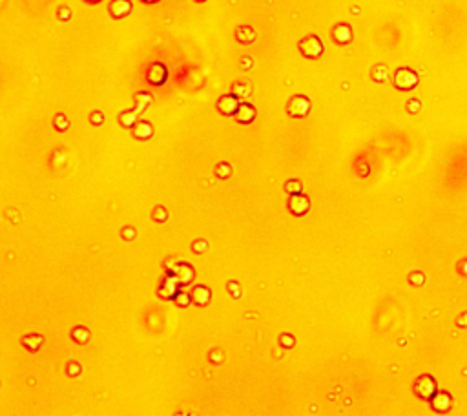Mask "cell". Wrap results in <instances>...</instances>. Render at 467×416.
<instances>
[{
    "label": "cell",
    "instance_id": "484cf974",
    "mask_svg": "<svg viewBox=\"0 0 467 416\" xmlns=\"http://www.w3.org/2000/svg\"><path fill=\"white\" fill-rule=\"evenodd\" d=\"M66 372H68V374H70L71 378H75L77 374H79V372H81V367L77 365L75 361H71L70 365H68V371H66Z\"/></svg>",
    "mask_w": 467,
    "mask_h": 416
},
{
    "label": "cell",
    "instance_id": "ac0fdd59",
    "mask_svg": "<svg viewBox=\"0 0 467 416\" xmlns=\"http://www.w3.org/2000/svg\"><path fill=\"white\" fill-rule=\"evenodd\" d=\"M71 340L75 341V343H79V345H84V343H88V340H90V331L82 325L75 327V329L71 331Z\"/></svg>",
    "mask_w": 467,
    "mask_h": 416
},
{
    "label": "cell",
    "instance_id": "2e32d148",
    "mask_svg": "<svg viewBox=\"0 0 467 416\" xmlns=\"http://www.w3.org/2000/svg\"><path fill=\"white\" fill-rule=\"evenodd\" d=\"M332 37H334V40H336L338 44H347V42H351V39H352V31L347 24H340L334 28Z\"/></svg>",
    "mask_w": 467,
    "mask_h": 416
},
{
    "label": "cell",
    "instance_id": "4dcf8cb0",
    "mask_svg": "<svg viewBox=\"0 0 467 416\" xmlns=\"http://www.w3.org/2000/svg\"><path fill=\"white\" fill-rule=\"evenodd\" d=\"M70 17H71V13L68 8H61V10H59V19L61 20H70Z\"/></svg>",
    "mask_w": 467,
    "mask_h": 416
},
{
    "label": "cell",
    "instance_id": "d6986e66",
    "mask_svg": "<svg viewBox=\"0 0 467 416\" xmlns=\"http://www.w3.org/2000/svg\"><path fill=\"white\" fill-rule=\"evenodd\" d=\"M119 120H121V124H122V126L133 128V124L137 122V110H135V111H124V113H121Z\"/></svg>",
    "mask_w": 467,
    "mask_h": 416
},
{
    "label": "cell",
    "instance_id": "cb8c5ba5",
    "mask_svg": "<svg viewBox=\"0 0 467 416\" xmlns=\"http://www.w3.org/2000/svg\"><path fill=\"white\" fill-rule=\"evenodd\" d=\"M174 301H176V305H177V307H183V309H185V307L190 305L192 296H190V294H186V292L179 291V292L176 294V298H174Z\"/></svg>",
    "mask_w": 467,
    "mask_h": 416
},
{
    "label": "cell",
    "instance_id": "277c9868",
    "mask_svg": "<svg viewBox=\"0 0 467 416\" xmlns=\"http://www.w3.org/2000/svg\"><path fill=\"white\" fill-rule=\"evenodd\" d=\"M418 84V75L409 68H400V70L394 73V86L398 90H412L414 86Z\"/></svg>",
    "mask_w": 467,
    "mask_h": 416
},
{
    "label": "cell",
    "instance_id": "e0dca14e",
    "mask_svg": "<svg viewBox=\"0 0 467 416\" xmlns=\"http://www.w3.org/2000/svg\"><path fill=\"white\" fill-rule=\"evenodd\" d=\"M236 39L239 40L241 44H250V42H254V39H256V31L252 30L250 26H241L236 33Z\"/></svg>",
    "mask_w": 467,
    "mask_h": 416
},
{
    "label": "cell",
    "instance_id": "8992f818",
    "mask_svg": "<svg viewBox=\"0 0 467 416\" xmlns=\"http://www.w3.org/2000/svg\"><path fill=\"white\" fill-rule=\"evenodd\" d=\"M308 208H310V201H308L306 196H303V194H294V196H290V199H288V210H290L294 216H297V217L305 216L306 212H308Z\"/></svg>",
    "mask_w": 467,
    "mask_h": 416
},
{
    "label": "cell",
    "instance_id": "44dd1931",
    "mask_svg": "<svg viewBox=\"0 0 467 416\" xmlns=\"http://www.w3.org/2000/svg\"><path fill=\"white\" fill-rule=\"evenodd\" d=\"M285 190L288 192L290 196H294V194H301V190H303L301 181H297V179L286 181V183H285Z\"/></svg>",
    "mask_w": 467,
    "mask_h": 416
},
{
    "label": "cell",
    "instance_id": "ba28073f",
    "mask_svg": "<svg viewBox=\"0 0 467 416\" xmlns=\"http://www.w3.org/2000/svg\"><path fill=\"white\" fill-rule=\"evenodd\" d=\"M179 283L176 281V278L172 276V274H168V276L163 280L161 287H159V296L163 298V300H174L176 298V294L179 292Z\"/></svg>",
    "mask_w": 467,
    "mask_h": 416
},
{
    "label": "cell",
    "instance_id": "52a82bcc",
    "mask_svg": "<svg viewBox=\"0 0 467 416\" xmlns=\"http://www.w3.org/2000/svg\"><path fill=\"white\" fill-rule=\"evenodd\" d=\"M239 99L236 95H223L221 99L217 100V111L221 115H236L237 108H239Z\"/></svg>",
    "mask_w": 467,
    "mask_h": 416
},
{
    "label": "cell",
    "instance_id": "83f0119b",
    "mask_svg": "<svg viewBox=\"0 0 467 416\" xmlns=\"http://www.w3.org/2000/svg\"><path fill=\"white\" fill-rule=\"evenodd\" d=\"M281 345L285 347V349L292 347V345H294V338L288 336V334H283V336H281Z\"/></svg>",
    "mask_w": 467,
    "mask_h": 416
},
{
    "label": "cell",
    "instance_id": "1f68e13d",
    "mask_svg": "<svg viewBox=\"0 0 467 416\" xmlns=\"http://www.w3.org/2000/svg\"><path fill=\"white\" fill-rule=\"evenodd\" d=\"M418 108H420V102H418V100H411L409 106H407V110H411V111H418Z\"/></svg>",
    "mask_w": 467,
    "mask_h": 416
},
{
    "label": "cell",
    "instance_id": "7402d4cb",
    "mask_svg": "<svg viewBox=\"0 0 467 416\" xmlns=\"http://www.w3.org/2000/svg\"><path fill=\"white\" fill-rule=\"evenodd\" d=\"M151 219L157 221V223H165L168 219V210H166L165 206H155L153 212H151Z\"/></svg>",
    "mask_w": 467,
    "mask_h": 416
},
{
    "label": "cell",
    "instance_id": "3957f363",
    "mask_svg": "<svg viewBox=\"0 0 467 416\" xmlns=\"http://www.w3.org/2000/svg\"><path fill=\"white\" fill-rule=\"evenodd\" d=\"M299 51L306 59H318L323 53V42L316 35H308L299 42Z\"/></svg>",
    "mask_w": 467,
    "mask_h": 416
},
{
    "label": "cell",
    "instance_id": "9a60e30c",
    "mask_svg": "<svg viewBox=\"0 0 467 416\" xmlns=\"http://www.w3.org/2000/svg\"><path fill=\"white\" fill-rule=\"evenodd\" d=\"M21 341H22V345H24L30 352H37L39 349H41L42 341H44V336H42V334H35V332H31V334H26Z\"/></svg>",
    "mask_w": 467,
    "mask_h": 416
},
{
    "label": "cell",
    "instance_id": "d590c367",
    "mask_svg": "<svg viewBox=\"0 0 467 416\" xmlns=\"http://www.w3.org/2000/svg\"><path fill=\"white\" fill-rule=\"evenodd\" d=\"M196 2H206V0H196Z\"/></svg>",
    "mask_w": 467,
    "mask_h": 416
},
{
    "label": "cell",
    "instance_id": "ffe728a7",
    "mask_svg": "<svg viewBox=\"0 0 467 416\" xmlns=\"http://www.w3.org/2000/svg\"><path fill=\"white\" fill-rule=\"evenodd\" d=\"M216 176L219 177V179H228V177L232 176V166L228 165V163H219V165L216 166Z\"/></svg>",
    "mask_w": 467,
    "mask_h": 416
},
{
    "label": "cell",
    "instance_id": "836d02e7",
    "mask_svg": "<svg viewBox=\"0 0 467 416\" xmlns=\"http://www.w3.org/2000/svg\"><path fill=\"white\" fill-rule=\"evenodd\" d=\"M144 4H157V2H161V0H142Z\"/></svg>",
    "mask_w": 467,
    "mask_h": 416
},
{
    "label": "cell",
    "instance_id": "f546056e",
    "mask_svg": "<svg viewBox=\"0 0 467 416\" xmlns=\"http://www.w3.org/2000/svg\"><path fill=\"white\" fill-rule=\"evenodd\" d=\"M122 237H126V239H133V237H135V230H133L131 226H126L124 230H122Z\"/></svg>",
    "mask_w": 467,
    "mask_h": 416
},
{
    "label": "cell",
    "instance_id": "6da1fadb",
    "mask_svg": "<svg viewBox=\"0 0 467 416\" xmlns=\"http://www.w3.org/2000/svg\"><path fill=\"white\" fill-rule=\"evenodd\" d=\"M310 111V100L305 95H294L286 104V113L294 119H301Z\"/></svg>",
    "mask_w": 467,
    "mask_h": 416
},
{
    "label": "cell",
    "instance_id": "f1b7e54d",
    "mask_svg": "<svg viewBox=\"0 0 467 416\" xmlns=\"http://www.w3.org/2000/svg\"><path fill=\"white\" fill-rule=\"evenodd\" d=\"M206 250V241H199V243H194V252L196 254H201V252H205Z\"/></svg>",
    "mask_w": 467,
    "mask_h": 416
},
{
    "label": "cell",
    "instance_id": "4316f807",
    "mask_svg": "<svg viewBox=\"0 0 467 416\" xmlns=\"http://www.w3.org/2000/svg\"><path fill=\"white\" fill-rule=\"evenodd\" d=\"M90 120H91V124H102V120H104V117H102V113L101 111H95V113H91V117H90Z\"/></svg>",
    "mask_w": 467,
    "mask_h": 416
},
{
    "label": "cell",
    "instance_id": "e575fe53",
    "mask_svg": "<svg viewBox=\"0 0 467 416\" xmlns=\"http://www.w3.org/2000/svg\"><path fill=\"white\" fill-rule=\"evenodd\" d=\"M86 2H88V4H99L101 0H86Z\"/></svg>",
    "mask_w": 467,
    "mask_h": 416
},
{
    "label": "cell",
    "instance_id": "603a6c76",
    "mask_svg": "<svg viewBox=\"0 0 467 416\" xmlns=\"http://www.w3.org/2000/svg\"><path fill=\"white\" fill-rule=\"evenodd\" d=\"M372 79L376 80V82H383V80L387 79V66H383V64L374 66V68H372Z\"/></svg>",
    "mask_w": 467,
    "mask_h": 416
},
{
    "label": "cell",
    "instance_id": "7c38bea8",
    "mask_svg": "<svg viewBox=\"0 0 467 416\" xmlns=\"http://www.w3.org/2000/svg\"><path fill=\"white\" fill-rule=\"evenodd\" d=\"M234 117H236V120L239 124H250L252 120L256 119V108L252 104H248V102H241Z\"/></svg>",
    "mask_w": 467,
    "mask_h": 416
},
{
    "label": "cell",
    "instance_id": "5bb4252c",
    "mask_svg": "<svg viewBox=\"0 0 467 416\" xmlns=\"http://www.w3.org/2000/svg\"><path fill=\"white\" fill-rule=\"evenodd\" d=\"M153 135V126L150 124V122H146V120H139V122H135L133 124V137L135 139H150V137Z\"/></svg>",
    "mask_w": 467,
    "mask_h": 416
},
{
    "label": "cell",
    "instance_id": "d4e9b609",
    "mask_svg": "<svg viewBox=\"0 0 467 416\" xmlns=\"http://www.w3.org/2000/svg\"><path fill=\"white\" fill-rule=\"evenodd\" d=\"M53 124H55V128H57L59 131H64L66 128L70 126V120L66 119V117L62 115V113H59V115L55 117V120H53Z\"/></svg>",
    "mask_w": 467,
    "mask_h": 416
},
{
    "label": "cell",
    "instance_id": "d6a6232c",
    "mask_svg": "<svg viewBox=\"0 0 467 416\" xmlns=\"http://www.w3.org/2000/svg\"><path fill=\"white\" fill-rule=\"evenodd\" d=\"M411 281L418 285V283H422V281H423V276H422V274H412V276H411Z\"/></svg>",
    "mask_w": 467,
    "mask_h": 416
},
{
    "label": "cell",
    "instance_id": "8fae6325",
    "mask_svg": "<svg viewBox=\"0 0 467 416\" xmlns=\"http://www.w3.org/2000/svg\"><path fill=\"white\" fill-rule=\"evenodd\" d=\"M166 79H168V70H166V66L159 64V62L150 66V70H148V82H150V84L161 86L166 82Z\"/></svg>",
    "mask_w": 467,
    "mask_h": 416
},
{
    "label": "cell",
    "instance_id": "7a4b0ae2",
    "mask_svg": "<svg viewBox=\"0 0 467 416\" xmlns=\"http://www.w3.org/2000/svg\"><path fill=\"white\" fill-rule=\"evenodd\" d=\"M436 391H438L436 381H434L432 376H429V374H423V376H420L414 381V392H416V396L422 398V400H431L432 394Z\"/></svg>",
    "mask_w": 467,
    "mask_h": 416
},
{
    "label": "cell",
    "instance_id": "5b68a950",
    "mask_svg": "<svg viewBox=\"0 0 467 416\" xmlns=\"http://www.w3.org/2000/svg\"><path fill=\"white\" fill-rule=\"evenodd\" d=\"M170 274L176 278L177 283H179V285H183V287L190 285L192 281H194V276H196L194 268H192L188 263H177V265L170 270Z\"/></svg>",
    "mask_w": 467,
    "mask_h": 416
},
{
    "label": "cell",
    "instance_id": "9c48e42d",
    "mask_svg": "<svg viewBox=\"0 0 467 416\" xmlns=\"http://www.w3.org/2000/svg\"><path fill=\"white\" fill-rule=\"evenodd\" d=\"M131 2L130 0H111V4H110V17L111 19H115V20H119V19H124V17H128L131 13Z\"/></svg>",
    "mask_w": 467,
    "mask_h": 416
},
{
    "label": "cell",
    "instance_id": "4fadbf2b",
    "mask_svg": "<svg viewBox=\"0 0 467 416\" xmlns=\"http://www.w3.org/2000/svg\"><path fill=\"white\" fill-rule=\"evenodd\" d=\"M192 301L196 303V305H199V307H206L208 303H210V300H212V291L208 289V287H205V285H197L194 291H192Z\"/></svg>",
    "mask_w": 467,
    "mask_h": 416
},
{
    "label": "cell",
    "instance_id": "30bf717a",
    "mask_svg": "<svg viewBox=\"0 0 467 416\" xmlns=\"http://www.w3.org/2000/svg\"><path fill=\"white\" fill-rule=\"evenodd\" d=\"M429 401H431V407L436 412H447L452 405V400H451V396H449V392H442V391L434 392Z\"/></svg>",
    "mask_w": 467,
    "mask_h": 416
}]
</instances>
